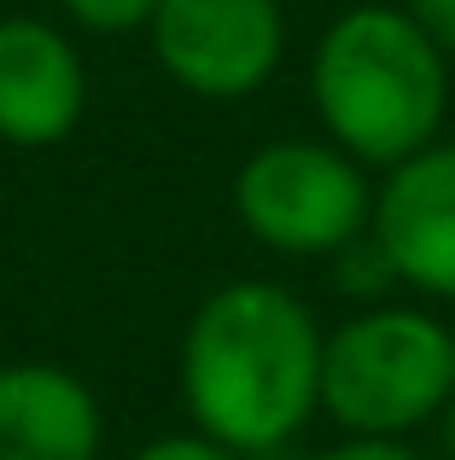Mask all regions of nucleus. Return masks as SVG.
<instances>
[{"instance_id":"nucleus-1","label":"nucleus","mask_w":455,"mask_h":460,"mask_svg":"<svg viewBox=\"0 0 455 460\" xmlns=\"http://www.w3.org/2000/svg\"><path fill=\"white\" fill-rule=\"evenodd\" d=\"M321 344L327 326L281 280H228L182 326L187 420L245 460L281 455L321 414Z\"/></svg>"},{"instance_id":"nucleus-2","label":"nucleus","mask_w":455,"mask_h":460,"mask_svg":"<svg viewBox=\"0 0 455 460\" xmlns=\"http://www.w3.org/2000/svg\"><path fill=\"white\" fill-rule=\"evenodd\" d=\"M450 65L403 0H362L344 6L309 53V111L333 146L379 175L444 135Z\"/></svg>"},{"instance_id":"nucleus-3","label":"nucleus","mask_w":455,"mask_h":460,"mask_svg":"<svg viewBox=\"0 0 455 460\" xmlns=\"http://www.w3.org/2000/svg\"><path fill=\"white\" fill-rule=\"evenodd\" d=\"M455 391V326L426 304H362L321 344V414L344 438H403L438 426Z\"/></svg>"},{"instance_id":"nucleus-4","label":"nucleus","mask_w":455,"mask_h":460,"mask_svg":"<svg viewBox=\"0 0 455 460\" xmlns=\"http://www.w3.org/2000/svg\"><path fill=\"white\" fill-rule=\"evenodd\" d=\"M228 199L251 245L292 262H321L368 234L374 169L327 135H281L245 152Z\"/></svg>"},{"instance_id":"nucleus-5","label":"nucleus","mask_w":455,"mask_h":460,"mask_svg":"<svg viewBox=\"0 0 455 460\" xmlns=\"http://www.w3.org/2000/svg\"><path fill=\"white\" fill-rule=\"evenodd\" d=\"M158 70L210 105L257 100L286 58L281 0H158L147 23Z\"/></svg>"},{"instance_id":"nucleus-6","label":"nucleus","mask_w":455,"mask_h":460,"mask_svg":"<svg viewBox=\"0 0 455 460\" xmlns=\"http://www.w3.org/2000/svg\"><path fill=\"white\" fill-rule=\"evenodd\" d=\"M368 234L421 304H455V140L438 135L415 157L379 169Z\"/></svg>"},{"instance_id":"nucleus-7","label":"nucleus","mask_w":455,"mask_h":460,"mask_svg":"<svg viewBox=\"0 0 455 460\" xmlns=\"http://www.w3.org/2000/svg\"><path fill=\"white\" fill-rule=\"evenodd\" d=\"M88 117V58L76 35L35 12L0 18V146H65Z\"/></svg>"},{"instance_id":"nucleus-8","label":"nucleus","mask_w":455,"mask_h":460,"mask_svg":"<svg viewBox=\"0 0 455 460\" xmlns=\"http://www.w3.org/2000/svg\"><path fill=\"white\" fill-rule=\"evenodd\" d=\"M105 408L65 361H0V460H100Z\"/></svg>"},{"instance_id":"nucleus-9","label":"nucleus","mask_w":455,"mask_h":460,"mask_svg":"<svg viewBox=\"0 0 455 460\" xmlns=\"http://www.w3.org/2000/svg\"><path fill=\"white\" fill-rule=\"evenodd\" d=\"M327 262H333V280H339V292L351 297L356 309H362V304H386V292L397 286V269H391V257L379 251L374 234L351 239V245L333 251Z\"/></svg>"},{"instance_id":"nucleus-10","label":"nucleus","mask_w":455,"mask_h":460,"mask_svg":"<svg viewBox=\"0 0 455 460\" xmlns=\"http://www.w3.org/2000/svg\"><path fill=\"white\" fill-rule=\"evenodd\" d=\"M82 35H135L152 23L158 0H58Z\"/></svg>"},{"instance_id":"nucleus-11","label":"nucleus","mask_w":455,"mask_h":460,"mask_svg":"<svg viewBox=\"0 0 455 460\" xmlns=\"http://www.w3.org/2000/svg\"><path fill=\"white\" fill-rule=\"evenodd\" d=\"M129 460H245V455L228 449V443H217L210 431L187 426V431H164V438H147Z\"/></svg>"},{"instance_id":"nucleus-12","label":"nucleus","mask_w":455,"mask_h":460,"mask_svg":"<svg viewBox=\"0 0 455 460\" xmlns=\"http://www.w3.org/2000/svg\"><path fill=\"white\" fill-rule=\"evenodd\" d=\"M316 460H421V455H415L403 438H339Z\"/></svg>"},{"instance_id":"nucleus-13","label":"nucleus","mask_w":455,"mask_h":460,"mask_svg":"<svg viewBox=\"0 0 455 460\" xmlns=\"http://www.w3.org/2000/svg\"><path fill=\"white\" fill-rule=\"evenodd\" d=\"M403 12H409V18L455 58V0H403Z\"/></svg>"},{"instance_id":"nucleus-14","label":"nucleus","mask_w":455,"mask_h":460,"mask_svg":"<svg viewBox=\"0 0 455 460\" xmlns=\"http://www.w3.org/2000/svg\"><path fill=\"white\" fill-rule=\"evenodd\" d=\"M438 449H444V460H455V391H450L444 414H438Z\"/></svg>"}]
</instances>
